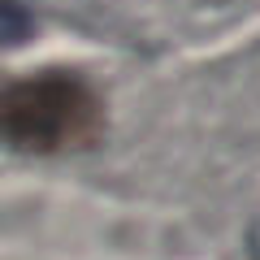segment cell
<instances>
[{"mask_svg": "<svg viewBox=\"0 0 260 260\" xmlns=\"http://www.w3.org/2000/svg\"><path fill=\"white\" fill-rule=\"evenodd\" d=\"M5 139L18 152H65L83 148L100 130V100L78 74L44 70V74L18 78L5 91Z\"/></svg>", "mask_w": 260, "mask_h": 260, "instance_id": "6da1fadb", "label": "cell"}]
</instances>
